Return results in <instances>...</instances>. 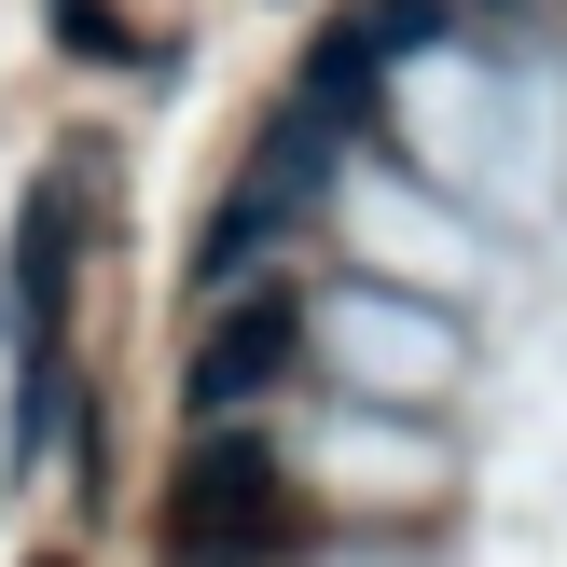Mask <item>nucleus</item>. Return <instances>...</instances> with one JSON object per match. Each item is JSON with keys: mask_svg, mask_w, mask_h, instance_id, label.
<instances>
[{"mask_svg": "<svg viewBox=\"0 0 567 567\" xmlns=\"http://www.w3.org/2000/svg\"><path fill=\"white\" fill-rule=\"evenodd\" d=\"M166 540H181V567H264L277 540H291V485H277V457L249 430H208L181 457V485H166Z\"/></svg>", "mask_w": 567, "mask_h": 567, "instance_id": "obj_1", "label": "nucleus"}, {"mask_svg": "<svg viewBox=\"0 0 567 567\" xmlns=\"http://www.w3.org/2000/svg\"><path fill=\"white\" fill-rule=\"evenodd\" d=\"M291 360H305V305H277V291H264V305H236V319L194 347V415H208V430H236V415L264 402Z\"/></svg>", "mask_w": 567, "mask_h": 567, "instance_id": "obj_2", "label": "nucleus"}]
</instances>
